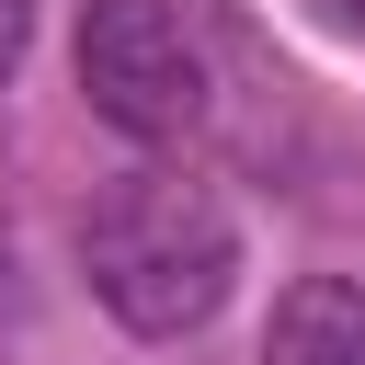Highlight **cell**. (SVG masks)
<instances>
[{"instance_id":"cell-1","label":"cell","mask_w":365,"mask_h":365,"mask_svg":"<svg viewBox=\"0 0 365 365\" xmlns=\"http://www.w3.org/2000/svg\"><path fill=\"white\" fill-rule=\"evenodd\" d=\"M80 274L137 342H182L240 285V217L194 171H125L80 217Z\"/></svg>"},{"instance_id":"cell-2","label":"cell","mask_w":365,"mask_h":365,"mask_svg":"<svg viewBox=\"0 0 365 365\" xmlns=\"http://www.w3.org/2000/svg\"><path fill=\"white\" fill-rule=\"evenodd\" d=\"M80 91H91L103 125L160 148V137H182L205 114V57L160 0H91L80 11Z\"/></svg>"},{"instance_id":"cell-3","label":"cell","mask_w":365,"mask_h":365,"mask_svg":"<svg viewBox=\"0 0 365 365\" xmlns=\"http://www.w3.org/2000/svg\"><path fill=\"white\" fill-rule=\"evenodd\" d=\"M262 365H365V297H354L342 274L285 285V308H274V354H262Z\"/></svg>"},{"instance_id":"cell-4","label":"cell","mask_w":365,"mask_h":365,"mask_svg":"<svg viewBox=\"0 0 365 365\" xmlns=\"http://www.w3.org/2000/svg\"><path fill=\"white\" fill-rule=\"evenodd\" d=\"M23 46H34V0H0V80L23 68Z\"/></svg>"}]
</instances>
